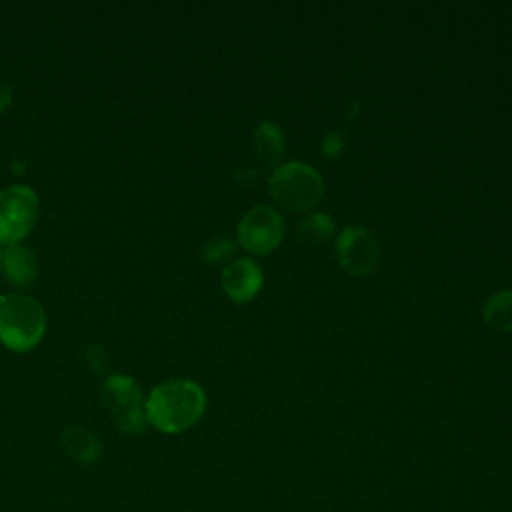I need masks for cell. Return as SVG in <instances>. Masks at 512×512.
I'll return each instance as SVG.
<instances>
[{"mask_svg":"<svg viewBox=\"0 0 512 512\" xmlns=\"http://www.w3.org/2000/svg\"><path fill=\"white\" fill-rule=\"evenodd\" d=\"M284 144V132L276 122L262 120L256 124L252 134V146L260 164L276 166L284 156Z\"/></svg>","mask_w":512,"mask_h":512,"instance_id":"cell-10","label":"cell"},{"mask_svg":"<svg viewBox=\"0 0 512 512\" xmlns=\"http://www.w3.org/2000/svg\"><path fill=\"white\" fill-rule=\"evenodd\" d=\"M344 144H346V140H344L342 130H330L328 134H324V138L320 142V150L326 158H336L342 154Z\"/></svg>","mask_w":512,"mask_h":512,"instance_id":"cell-15","label":"cell"},{"mask_svg":"<svg viewBox=\"0 0 512 512\" xmlns=\"http://www.w3.org/2000/svg\"><path fill=\"white\" fill-rule=\"evenodd\" d=\"M62 450L80 464H92L102 456L100 440L82 426H68L60 436Z\"/></svg>","mask_w":512,"mask_h":512,"instance_id":"cell-11","label":"cell"},{"mask_svg":"<svg viewBox=\"0 0 512 512\" xmlns=\"http://www.w3.org/2000/svg\"><path fill=\"white\" fill-rule=\"evenodd\" d=\"M262 268L252 258H236L222 272V288L234 302L252 300L262 288Z\"/></svg>","mask_w":512,"mask_h":512,"instance_id":"cell-8","label":"cell"},{"mask_svg":"<svg viewBox=\"0 0 512 512\" xmlns=\"http://www.w3.org/2000/svg\"><path fill=\"white\" fill-rule=\"evenodd\" d=\"M284 236V220L270 206L250 208L238 222V242L252 254L274 250Z\"/></svg>","mask_w":512,"mask_h":512,"instance_id":"cell-6","label":"cell"},{"mask_svg":"<svg viewBox=\"0 0 512 512\" xmlns=\"http://www.w3.org/2000/svg\"><path fill=\"white\" fill-rule=\"evenodd\" d=\"M10 102H12V90L8 84L0 82V114L10 106Z\"/></svg>","mask_w":512,"mask_h":512,"instance_id":"cell-17","label":"cell"},{"mask_svg":"<svg viewBox=\"0 0 512 512\" xmlns=\"http://www.w3.org/2000/svg\"><path fill=\"white\" fill-rule=\"evenodd\" d=\"M46 332L42 304L26 294L0 296V342L14 352L32 350Z\"/></svg>","mask_w":512,"mask_h":512,"instance_id":"cell-2","label":"cell"},{"mask_svg":"<svg viewBox=\"0 0 512 512\" xmlns=\"http://www.w3.org/2000/svg\"><path fill=\"white\" fill-rule=\"evenodd\" d=\"M104 408L114 418L116 426L126 434H140L148 420L144 410V396L134 378L126 374H112L100 390Z\"/></svg>","mask_w":512,"mask_h":512,"instance_id":"cell-4","label":"cell"},{"mask_svg":"<svg viewBox=\"0 0 512 512\" xmlns=\"http://www.w3.org/2000/svg\"><path fill=\"white\" fill-rule=\"evenodd\" d=\"M0 274L18 288H24L36 280L38 262L30 248L12 244L0 248Z\"/></svg>","mask_w":512,"mask_h":512,"instance_id":"cell-9","label":"cell"},{"mask_svg":"<svg viewBox=\"0 0 512 512\" xmlns=\"http://www.w3.org/2000/svg\"><path fill=\"white\" fill-rule=\"evenodd\" d=\"M88 358H90V364L94 366V370H102L104 364H106V356H104V352L98 346H90Z\"/></svg>","mask_w":512,"mask_h":512,"instance_id":"cell-16","label":"cell"},{"mask_svg":"<svg viewBox=\"0 0 512 512\" xmlns=\"http://www.w3.org/2000/svg\"><path fill=\"white\" fill-rule=\"evenodd\" d=\"M358 108H360V102H358V100H354V102H352V106L348 108V114H346V116H348V118H354V114H356V110H358Z\"/></svg>","mask_w":512,"mask_h":512,"instance_id":"cell-18","label":"cell"},{"mask_svg":"<svg viewBox=\"0 0 512 512\" xmlns=\"http://www.w3.org/2000/svg\"><path fill=\"white\" fill-rule=\"evenodd\" d=\"M484 322L498 332H512V290L490 296L482 308Z\"/></svg>","mask_w":512,"mask_h":512,"instance_id":"cell-12","label":"cell"},{"mask_svg":"<svg viewBox=\"0 0 512 512\" xmlns=\"http://www.w3.org/2000/svg\"><path fill=\"white\" fill-rule=\"evenodd\" d=\"M268 190L282 208L304 212L320 202L324 194V180L314 166L292 160L274 168L268 180Z\"/></svg>","mask_w":512,"mask_h":512,"instance_id":"cell-3","label":"cell"},{"mask_svg":"<svg viewBox=\"0 0 512 512\" xmlns=\"http://www.w3.org/2000/svg\"><path fill=\"white\" fill-rule=\"evenodd\" d=\"M332 232H334V218L324 212H312L300 220V224L296 228V240L300 244L316 246V244H322L324 240H328L332 236Z\"/></svg>","mask_w":512,"mask_h":512,"instance_id":"cell-13","label":"cell"},{"mask_svg":"<svg viewBox=\"0 0 512 512\" xmlns=\"http://www.w3.org/2000/svg\"><path fill=\"white\" fill-rule=\"evenodd\" d=\"M206 408L202 386L188 378H174L152 388L144 402L146 420L156 430L178 434L194 426Z\"/></svg>","mask_w":512,"mask_h":512,"instance_id":"cell-1","label":"cell"},{"mask_svg":"<svg viewBox=\"0 0 512 512\" xmlns=\"http://www.w3.org/2000/svg\"><path fill=\"white\" fill-rule=\"evenodd\" d=\"M40 210L36 192L24 184L0 192V246L18 244L34 228Z\"/></svg>","mask_w":512,"mask_h":512,"instance_id":"cell-5","label":"cell"},{"mask_svg":"<svg viewBox=\"0 0 512 512\" xmlns=\"http://www.w3.org/2000/svg\"><path fill=\"white\" fill-rule=\"evenodd\" d=\"M236 254V242L230 236H216L210 238L208 242H204V246L200 248V258L204 262L216 264V262H224L228 258H232Z\"/></svg>","mask_w":512,"mask_h":512,"instance_id":"cell-14","label":"cell"},{"mask_svg":"<svg viewBox=\"0 0 512 512\" xmlns=\"http://www.w3.org/2000/svg\"><path fill=\"white\" fill-rule=\"evenodd\" d=\"M336 256L346 272L354 276H366L378 264V240L366 226L350 224L338 234Z\"/></svg>","mask_w":512,"mask_h":512,"instance_id":"cell-7","label":"cell"}]
</instances>
